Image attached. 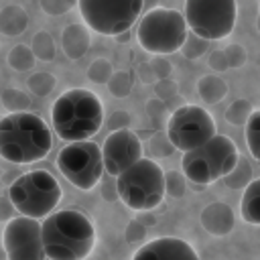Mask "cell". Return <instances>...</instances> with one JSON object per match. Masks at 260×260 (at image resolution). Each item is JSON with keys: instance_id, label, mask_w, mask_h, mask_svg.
<instances>
[{"instance_id": "1", "label": "cell", "mask_w": 260, "mask_h": 260, "mask_svg": "<svg viewBox=\"0 0 260 260\" xmlns=\"http://www.w3.org/2000/svg\"><path fill=\"white\" fill-rule=\"evenodd\" d=\"M47 260H85L95 244V228L79 209L53 211L41 221Z\"/></svg>"}, {"instance_id": "2", "label": "cell", "mask_w": 260, "mask_h": 260, "mask_svg": "<svg viewBox=\"0 0 260 260\" xmlns=\"http://www.w3.org/2000/svg\"><path fill=\"white\" fill-rule=\"evenodd\" d=\"M51 124L63 142H83L100 132L104 124L102 100L83 87L63 91L51 108Z\"/></svg>"}, {"instance_id": "3", "label": "cell", "mask_w": 260, "mask_h": 260, "mask_svg": "<svg viewBox=\"0 0 260 260\" xmlns=\"http://www.w3.org/2000/svg\"><path fill=\"white\" fill-rule=\"evenodd\" d=\"M53 146L49 124L32 112L8 114L0 120V158L14 165L43 160Z\"/></svg>"}, {"instance_id": "4", "label": "cell", "mask_w": 260, "mask_h": 260, "mask_svg": "<svg viewBox=\"0 0 260 260\" xmlns=\"http://www.w3.org/2000/svg\"><path fill=\"white\" fill-rule=\"evenodd\" d=\"M61 185L57 179L43 169L18 175L8 187V201L12 203L14 211L22 217L30 219H45L55 211L61 201Z\"/></svg>"}, {"instance_id": "5", "label": "cell", "mask_w": 260, "mask_h": 260, "mask_svg": "<svg viewBox=\"0 0 260 260\" xmlns=\"http://www.w3.org/2000/svg\"><path fill=\"white\" fill-rule=\"evenodd\" d=\"M238 156L240 152L234 140L223 134H215L199 148L183 152L181 173L189 183L207 187L217 179H223L234 169Z\"/></svg>"}, {"instance_id": "6", "label": "cell", "mask_w": 260, "mask_h": 260, "mask_svg": "<svg viewBox=\"0 0 260 260\" xmlns=\"http://www.w3.org/2000/svg\"><path fill=\"white\" fill-rule=\"evenodd\" d=\"M118 199L134 211H152L165 197V173L152 158H140L116 177Z\"/></svg>"}, {"instance_id": "7", "label": "cell", "mask_w": 260, "mask_h": 260, "mask_svg": "<svg viewBox=\"0 0 260 260\" xmlns=\"http://www.w3.org/2000/svg\"><path fill=\"white\" fill-rule=\"evenodd\" d=\"M187 24L179 10L154 6L138 20L136 39L146 53L171 55L181 49L187 37Z\"/></svg>"}, {"instance_id": "8", "label": "cell", "mask_w": 260, "mask_h": 260, "mask_svg": "<svg viewBox=\"0 0 260 260\" xmlns=\"http://www.w3.org/2000/svg\"><path fill=\"white\" fill-rule=\"evenodd\" d=\"M181 14L189 32L211 43L232 35L238 4L236 0H187Z\"/></svg>"}, {"instance_id": "9", "label": "cell", "mask_w": 260, "mask_h": 260, "mask_svg": "<svg viewBox=\"0 0 260 260\" xmlns=\"http://www.w3.org/2000/svg\"><path fill=\"white\" fill-rule=\"evenodd\" d=\"M83 24L100 35L118 37L132 28L138 20L144 2L142 0H79Z\"/></svg>"}, {"instance_id": "10", "label": "cell", "mask_w": 260, "mask_h": 260, "mask_svg": "<svg viewBox=\"0 0 260 260\" xmlns=\"http://www.w3.org/2000/svg\"><path fill=\"white\" fill-rule=\"evenodd\" d=\"M165 134L175 150L189 152L215 136V120L205 108L185 104L171 114Z\"/></svg>"}, {"instance_id": "11", "label": "cell", "mask_w": 260, "mask_h": 260, "mask_svg": "<svg viewBox=\"0 0 260 260\" xmlns=\"http://www.w3.org/2000/svg\"><path fill=\"white\" fill-rule=\"evenodd\" d=\"M57 169L73 187L91 191L104 175L100 146L91 140L69 142L57 154Z\"/></svg>"}, {"instance_id": "12", "label": "cell", "mask_w": 260, "mask_h": 260, "mask_svg": "<svg viewBox=\"0 0 260 260\" xmlns=\"http://www.w3.org/2000/svg\"><path fill=\"white\" fill-rule=\"evenodd\" d=\"M2 246L6 260H45L41 221L22 215L12 217L4 225Z\"/></svg>"}, {"instance_id": "13", "label": "cell", "mask_w": 260, "mask_h": 260, "mask_svg": "<svg viewBox=\"0 0 260 260\" xmlns=\"http://www.w3.org/2000/svg\"><path fill=\"white\" fill-rule=\"evenodd\" d=\"M142 150L144 146L140 138L130 128L108 134V138L100 146L104 175H110L116 179L118 175H122L124 171H128L132 165H136L142 158Z\"/></svg>"}, {"instance_id": "14", "label": "cell", "mask_w": 260, "mask_h": 260, "mask_svg": "<svg viewBox=\"0 0 260 260\" xmlns=\"http://www.w3.org/2000/svg\"><path fill=\"white\" fill-rule=\"evenodd\" d=\"M132 260H199V256L185 240L165 236L142 244L134 252Z\"/></svg>"}, {"instance_id": "15", "label": "cell", "mask_w": 260, "mask_h": 260, "mask_svg": "<svg viewBox=\"0 0 260 260\" xmlns=\"http://www.w3.org/2000/svg\"><path fill=\"white\" fill-rule=\"evenodd\" d=\"M199 221H201V225L207 234L221 238V236H228L234 230L236 217H234V211L228 203L213 201V203L203 207V211L199 215Z\"/></svg>"}, {"instance_id": "16", "label": "cell", "mask_w": 260, "mask_h": 260, "mask_svg": "<svg viewBox=\"0 0 260 260\" xmlns=\"http://www.w3.org/2000/svg\"><path fill=\"white\" fill-rule=\"evenodd\" d=\"M89 43H91V37H89V28L81 22H71L63 28V35H61V45H63V53L71 59V61H77L81 59L87 49H89Z\"/></svg>"}, {"instance_id": "17", "label": "cell", "mask_w": 260, "mask_h": 260, "mask_svg": "<svg viewBox=\"0 0 260 260\" xmlns=\"http://www.w3.org/2000/svg\"><path fill=\"white\" fill-rule=\"evenodd\" d=\"M240 215L250 225H260V179H252L240 201Z\"/></svg>"}, {"instance_id": "18", "label": "cell", "mask_w": 260, "mask_h": 260, "mask_svg": "<svg viewBox=\"0 0 260 260\" xmlns=\"http://www.w3.org/2000/svg\"><path fill=\"white\" fill-rule=\"evenodd\" d=\"M28 26V16L22 6L16 4H6L0 10V32L6 37H16L22 35Z\"/></svg>"}, {"instance_id": "19", "label": "cell", "mask_w": 260, "mask_h": 260, "mask_svg": "<svg viewBox=\"0 0 260 260\" xmlns=\"http://www.w3.org/2000/svg\"><path fill=\"white\" fill-rule=\"evenodd\" d=\"M197 91L205 104H217L228 95V83L217 75H203L197 81Z\"/></svg>"}, {"instance_id": "20", "label": "cell", "mask_w": 260, "mask_h": 260, "mask_svg": "<svg viewBox=\"0 0 260 260\" xmlns=\"http://www.w3.org/2000/svg\"><path fill=\"white\" fill-rule=\"evenodd\" d=\"M254 179V169L252 160L246 156H238L234 169L223 177V183L228 189H246V185Z\"/></svg>"}, {"instance_id": "21", "label": "cell", "mask_w": 260, "mask_h": 260, "mask_svg": "<svg viewBox=\"0 0 260 260\" xmlns=\"http://www.w3.org/2000/svg\"><path fill=\"white\" fill-rule=\"evenodd\" d=\"M246 144L252 160H260V110H254L246 120Z\"/></svg>"}, {"instance_id": "22", "label": "cell", "mask_w": 260, "mask_h": 260, "mask_svg": "<svg viewBox=\"0 0 260 260\" xmlns=\"http://www.w3.org/2000/svg\"><path fill=\"white\" fill-rule=\"evenodd\" d=\"M2 104L10 114L30 112V98L16 87H6L2 91Z\"/></svg>"}, {"instance_id": "23", "label": "cell", "mask_w": 260, "mask_h": 260, "mask_svg": "<svg viewBox=\"0 0 260 260\" xmlns=\"http://www.w3.org/2000/svg\"><path fill=\"white\" fill-rule=\"evenodd\" d=\"M106 85H108V89H110V93L114 98H126L134 87V73L124 71V69L122 71H114Z\"/></svg>"}, {"instance_id": "24", "label": "cell", "mask_w": 260, "mask_h": 260, "mask_svg": "<svg viewBox=\"0 0 260 260\" xmlns=\"http://www.w3.org/2000/svg\"><path fill=\"white\" fill-rule=\"evenodd\" d=\"M30 53L35 59H41V61H49L55 57V43H53V37L47 32V30H41L32 37V43H30Z\"/></svg>"}, {"instance_id": "25", "label": "cell", "mask_w": 260, "mask_h": 260, "mask_svg": "<svg viewBox=\"0 0 260 260\" xmlns=\"http://www.w3.org/2000/svg\"><path fill=\"white\" fill-rule=\"evenodd\" d=\"M256 108L246 100V98H238L236 102H232L230 106H228V110H225V120L230 122V124H234V126H244L246 124V120L250 118V114L254 112Z\"/></svg>"}, {"instance_id": "26", "label": "cell", "mask_w": 260, "mask_h": 260, "mask_svg": "<svg viewBox=\"0 0 260 260\" xmlns=\"http://www.w3.org/2000/svg\"><path fill=\"white\" fill-rule=\"evenodd\" d=\"M55 83H57L55 77H53L51 73H47V71H37V73H32V75L26 79L28 89H30L32 95H37V98H45V95H49V93L53 91Z\"/></svg>"}, {"instance_id": "27", "label": "cell", "mask_w": 260, "mask_h": 260, "mask_svg": "<svg viewBox=\"0 0 260 260\" xmlns=\"http://www.w3.org/2000/svg\"><path fill=\"white\" fill-rule=\"evenodd\" d=\"M8 65L16 71H28L35 65V57L28 49V45H16L8 53Z\"/></svg>"}, {"instance_id": "28", "label": "cell", "mask_w": 260, "mask_h": 260, "mask_svg": "<svg viewBox=\"0 0 260 260\" xmlns=\"http://www.w3.org/2000/svg\"><path fill=\"white\" fill-rule=\"evenodd\" d=\"M187 191V179L179 171H167L165 173V195H171L175 199H181Z\"/></svg>"}, {"instance_id": "29", "label": "cell", "mask_w": 260, "mask_h": 260, "mask_svg": "<svg viewBox=\"0 0 260 260\" xmlns=\"http://www.w3.org/2000/svg\"><path fill=\"white\" fill-rule=\"evenodd\" d=\"M207 47H209L207 41L195 37L193 32H187V37H185V41H183V45H181L179 51H181L183 57H187V59H199V57L207 51Z\"/></svg>"}, {"instance_id": "30", "label": "cell", "mask_w": 260, "mask_h": 260, "mask_svg": "<svg viewBox=\"0 0 260 260\" xmlns=\"http://www.w3.org/2000/svg\"><path fill=\"white\" fill-rule=\"evenodd\" d=\"M114 73L112 65L108 59H95L89 67H87V77L93 81V83H108L110 75Z\"/></svg>"}, {"instance_id": "31", "label": "cell", "mask_w": 260, "mask_h": 260, "mask_svg": "<svg viewBox=\"0 0 260 260\" xmlns=\"http://www.w3.org/2000/svg\"><path fill=\"white\" fill-rule=\"evenodd\" d=\"M148 150H150L154 156H169V154L175 152V148L171 146V142H169V138H167L165 132H156V134L150 138Z\"/></svg>"}, {"instance_id": "32", "label": "cell", "mask_w": 260, "mask_h": 260, "mask_svg": "<svg viewBox=\"0 0 260 260\" xmlns=\"http://www.w3.org/2000/svg\"><path fill=\"white\" fill-rule=\"evenodd\" d=\"M39 6H41L49 16H59V14H63V12H67V10H71V8H75L77 2H75V0H41Z\"/></svg>"}, {"instance_id": "33", "label": "cell", "mask_w": 260, "mask_h": 260, "mask_svg": "<svg viewBox=\"0 0 260 260\" xmlns=\"http://www.w3.org/2000/svg\"><path fill=\"white\" fill-rule=\"evenodd\" d=\"M223 51V57H225V63H228V67H240V65H244V61H246V51H244V47H240V45H228L225 49H221Z\"/></svg>"}, {"instance_id": "34", "label": "cell", "mask_w": 260, "mask_h": 260, "mask_svg": "<svg viewBox=\"0 0 260 260\" xmlns=\"http://www.w3.org/2000/svg\"><path fill=\"white\" fill-rule=\"evenodd\" d=\"M98 185H100V193H102V199L104 201H110V203L118 201V191H116V179L114 177L102 175V179H100Z\"/></svg>"}, {"instance_id": "35", "label": "cell", "mask_w": 260, "mask_h": 260, "mask_svg": "<svg viewBox=\"0 0 260 260\" xmlns=\"http://www.w3.org/2000/svg\"><path fill=\"white\" fill-rule=\"evenodd\" d=\"M108 126H110V130H112V132L128 128V126H130V116H128V112H122V110L114 112V114H112V118H110V122H108Z\"/></svg>"}, {"instance_id": "36", "label": "cell", "mask_w": 260, "mask_h": 260, "mask_svg": "<svg viewBox=\"0 0 260 260\" xmlns=\"http://www.w3.org/2000/svg\"><path fill=\"white\" fill-rule=\"evenodd\" d=\"M144 234H146V228H142L136 219H132V221L126 225V240H128L130 244L142 242V240H144Z\"/></svg>"}, {"instance_id": "37", "label": "cell", "mask_w": 260, "mask_h": 260, "mask_svg": "<svg viewBox=\"0 0 260 260\" xmlns=\"http://www.w3.org/2000/svg\"><path fill=\"white\" fill-rule=\"evenodd\" d=\"M12 217H16L12 203L8 201V197H2L0 195V221H10Z\"/></svg>"}, {"instance_id": "38", "label": "cell", "mask_w": 260, "mask_h": 260, "mask_svg": "<svg viewBox=\"0 0 260 260\" xmlns=\"http://www.w3.org/2000/svg\"><path fill=\"white\" fill-rule=\"evenodd\" d=\"M209 65L217 71H223L228 69V63H225V57H223V51L217 49V51H211V57H209Z\"/></svg>"}, {"instance_id": "39", "label": "cell", "mask_w": 260, "mask_h": 260, "mask_svg": "<svg viewBox=\"0 0 260 260\" xmlns=\"http://www.w3.org/2000/svg\"><path fill=\"white\" fill-rule=\"evenodd\" d=\"M134 219H136V221H138L142 228H152V225L156 223V217H154L150 211H140V213H138Z\"/></svg>"}, {"instance_id": "40", "label": "cell", "mask_w": 260, "mask_h": 260, "mask_svg": "<svg viewBox=\"0 0 260 260\" xmlns=\"http://www.w3.org/2000/svg\"><path fill=\"white\" fill-rule=\"evenodd\" d=\"M128 39H130V32H128V30H126V32H122V35H118V37H116V41H118V43H126V41H128Z\"/></svg>"}, {"instance_id": "41", "label": "cell", "mask_w": 260, "mask_h": 260, "mask_svg": "<svg viewBox=\"0 0 260 260\" xmlns=\"http://www.w3.org/2000/svg\"><path fill=\"white\" fill-rule=\"evenodd\" d=\"M191 189H195V191H203L205 187H203V185H195V183H191Z\"/></svg>"}, {"instance_id": "42", "label": "cell", "mask_w": 260, "mask_h": 260, "mask_svg": "<svg viewBox=\"0 0 260 260\" xmlns=\"http://www.w3.org/2000/svg\"><path fill=\"white\" fill-rule=\"evenodd\" d=\"M45 260H47V258H45Z\"/></svg>"}]
</instances>
